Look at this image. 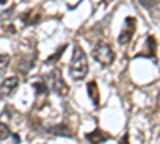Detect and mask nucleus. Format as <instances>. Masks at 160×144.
Returning a JSON list of instances; mask_svg holds the SVG:
<instances>
[{"label": "nucleus", "mask_w": 160, "mask_h": 144, "mask_svg": "<svg viewBox=\"0 0 160 144\" xmlns=\"http://www.w3.org/2000/svg\"><path fill=\"white\" fill-rule=\"evenodd\" d=\"M69 74L75 82L83 80V78L87 77V74H88L87 55L78 45H75L74 51H72V58H71V62H69Z\"/></svg>", "instance_id": "1"}, {"label": "nucleus", "mask_w": 160, "mask_h": 144, "mask_svg": "<svg viewBox=\"0 0 160 144\" xmlns=\"http://www.w3.org/2000/svg\"><path fill=\"white\" fill-rule=\"evenodd\" d=\"M93 58H95V61L99 62L102 67H109L115 61V51L109 43L99 42L93 47Z\"/></svg>", "instance_id": "2"}, {"label": "nucleus", "mask_w": 160, "mask_h": 144, "mask_svg": "<svg viewBox=\"0 0 160 144\" xmlns=\"http://www.w3.org/2000/svg\"><path fill=\"white\" fill-rule=\"evenodd\" d=\"M48 80H50V83H51V90L55 91L58 96L64 98V96H68V95H69V85L64 82L62 72H61L59 67H55V69L50 72Z\"/></svg>", "instance_id": "3"}, {"label": "nucleus", "mask_w": 160, "mask_h": 144, "mask_svg": "<svg viewBox=\"0 0 160 144\" xmlns=\"http://www.w3.org/2000/svg\"><path fill=\"white\" fill-rule=\"evenodd\" d=\"M135 31H136V18L127 16V18H125V22H123V29L120 31L118 38H117L118 45H127V43H130L131 38H133V35H135Z\"/></svg>", "instance_id": "4"}, {"label": "nucleus", "mask_w": 160, "mask_h": 144, "mask_svg": "<svg viewBox=\"0 0 160 144\" xmlns=\"http://www.w3.org/2000/svg\"><path fill=\"white\" fill-rule=\"evenodd\" d=\"M45 132L55 136H64V138H75V135L72 133V128L68 123H58V125H51V127H45Z\"/></svg>", "instance_id": "5"}, {"label": "nucleus", "mask_w": 160, "mask_h": 144, "mask_svg": "<svg viewBox=\"0 0 160 144\" xmlns=\"http://www.w3.org/2000/svg\"><path fill=\"white\" fill-rule=\"evenodd\" d=\"M19 83V78L18 77H7L5 80L0 83V96H11L13 91L18 88Z\"/></svg>", "instance_id": "6"}, {"label": "nucleus", "mask_w": 160, "mask_h": 144, "mask_svg": "<svg viewBox=\"0 0 160 144\" xmlns=\"http://www.w3.org/2000/svg\"><path fill=\"white\" fill-rule=\"evenodd\" d=\"M85 138H87V141H88L90 144H104L106 141H109L112 136H111L109 133L102 132L101 128H96V130H93V132L87 133Z\"/></svg>", "instance_id": "7"}, {"label": "nucleus", "mask_w": 160, "mask_h": 144, "mask_svg": "<svg viewBox=\"0 0 160 144\" xmlns=\"http://www.w3.org/2000/svg\"><path fill=\"white\" fill-rule=\"evenodd\" d=\"M155 50H157V43H155V37L149 35L146 38V53H141L138 58H151L155 61Z\"/></svg>", "instance_id": "8"}, {"label": "nucleus", "mask_w": 160, "mask_h": 144, "mask_svg": "<svg viewBox=\"0 0 160 144\" xmlns=\"http://www.w3.org/2000/svg\"><path fill=\"white\" fill-rule=\"evenodd\" d=\"M87 91H88V96L93 102V106L98 107L99 106V90H98V85L95 80H91L87 83Z\"/></svg>", "instance_id": "9"}, {"label": "nucleus", "mask_w": 160, "mask_h": 144, "mask_svg": "<svg viewBox=\"0 0 160 144\" xmlns=\"http://www.w3.org/2000/svg\"><path fill=\"white\" fill-rule=\"evenodd\" d=\"M32 88L35 90V95H37V101L38 99H43L47 101L48 99V93H50V88L45 82H34L32 83Z\"/></svg>", "instance_id": "10"}, {"label": "nucleus", "mask_w": 160, "mask_h": 144, "mask_svg": "<svg viewBox=\"0 0 160 144\" xmlns=\"http://www.w3.org/2000/svg\"><path fill=\"white\" fill-rule=\"evenodd\" d=\"M66 48H68V45H61L56 51H55V53H53V55H50L47 59H45V64H47V66H50V64H55V62H58L59 59H61V56H62V53H64V51H66Z\"/></svg>", "instance_id": "11"}, {"label": "nucleus", "mask_w": 160, "mask_h": 144, "mask_svg": "<svg viewBox=\"0 0 160 144\" xmlns=\"http://www.w3.org/2000/svg\"><path fill=\"white\" fill-rule=\"evenodd\" d=\"M22 16H26V18H31V19H28L24 24L26 26H34V24H37V22H40L42 21V15L40 13H35V11H32V10H29L28 13H24Z\"/></svg>", "instance_id": "12"}, {"label": "nucleus", "mask_w": 160, "mask_h": 144, "mask_svg": "<svg viewBox=\"0 0 160 144\" xmlns=\"http://www.w3.org/2000/svg\"><path fill=\"white\" fill-rule=\"evenodd\" d=\"M158 2L160 0H139V3L142 5V8H146V10H154L157 5H158Z\"/></svg>", "instance_id": "13"}, {"label": "nucleus", "mask_w": 160, "mask_h": 144, "mask_svg": "<svg viewBox=\"0 0 160 144\" xmlns=\"http://www.w3.org/2000/svg\"><path fill=\"white\" fill-rule=\"evenodd\" d=\"M11 132H10V128L5 125V123H0V141H3L7 138H11Z\"/></svg>", "instance_id": "14"}, {"label": "nucleus", "mask_w": 160, "mask_h": 144, "mask_svg": "<svg viewBox=\"0 0 160 144\" xmlns=\"http://www.w3.org/2000/svg\"><path fill=\"white\" fill-rule=\"evenodd\" d=\"M8 64H10V56L8 55H0V71L7 69Z\"/></svg>", "instance_id": "15"}, {"label": "nucleus", "mask_w": 160, "mask_h": 144, "mask_svg": "<svg viewBox=\"0 0 160 144\" xmlns=\"http://www.w3.org/2000/svg\"><path fill=\"white\" fill-rule=\"evenodd\" d=\"M120 144H130L128 142V135H123V138L120 139Z\"/></svg>", "instance_id": "16"}, {"label": "nucleus", "mask_w": 160, "mask_h": 144, "mask_svg": "<svg viewBox=\"0 0 160 144\" xmlns=\"http://www.w3.org/2000/svg\"><path fill=\"white\" fill-rule=\"evenodd\" d=\"M157 104H158V107H160V91H158V95H157Z\"/></svg>", "instance_id": "17"}, {"label": "nucleus", "mask_w": 160, "mask_h": 144, "mask_svg": "<svg viewBox=\"0 0 160 144\" xmlns=\"http://www.w3.org/2000/svg\"><path fill=\"white\" fill-rule=\"evenodd\" d=\"M2 3H7V0H0V5H2Z\"/></svg>", "instance_id": "18"}]
</instances>
